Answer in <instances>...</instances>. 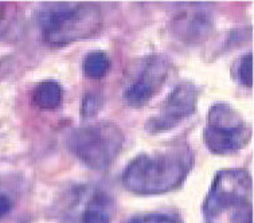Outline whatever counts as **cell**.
I'll list each match as a JSON object with an SVG mask.
<instances>
[{"instance_id": "13", "label": "cell", "mask_w": 254, "mask_h": 223, "mask_svg": "<svg viewBox=\"0 0 254 223\" xmlns=\"http://www.w3.org/2000/svg\"><path fill=\"white\" fill-rule=\"evenodd\" d=\"M236 75L238 82L242 86H245V88L253 86V56L250 53L240 59L238 65H237Z\"/></svg>"}, {"instance_id": "7", "label": "cell", "mask_w": 254, "mask_h": 223, "mask_svg": "<svg viewBox=\"0 0 254 223\" xmlns=\"http://www.w3.org/2000/svg\"><path fill=\"white\" fill-rule=\"evenodd\" d=\"M198 96V89L192 82H182L175 86L167 96L157 116L147 121L145 130L155 135L174 129L182 121L194 114Z\"/></svg>"}, {"instance_id": "14", "label": "cell", "mask_w": 254, "mask_h": 223, "mask_svg": "<svg viewBox=\"0 0 254 223\" xmlns=\"http://www.w3.org/2000/svg\"><path fill=\"white\" fill-rule=\"evenodd\" d=\"M102 107V100L98 94L94 93H88L85 97H83L82 101V109H81V113H82L83 118H89V117L94 116Z\"/></svg>"}, {"instance_id": "6", "label": "cell", "mask_w": 254, "mask_h": 223, "mask_svg": "<svg viewBox=\"0 0 254 223\" xmlns=\"http://www.w3.org/2000/svg\"><path fill=\"white\" fill-rule=\"evenodd\" d=\"M171 69V60L162 54L144 58L125 86V103L132 108L147 105L166 85Z\"/></svg>"}, {"instance_id": "4", "label": "cell", "mask_w": 254, "mask_h": 223, "mask_svg": "<svg viewBox=\"0 0 254 223\" xmlns=\"http://www.w3.org/2000/svg\"><path fill=\"white\" fill-rule=\"evenodd\" d=\"M250 139L252 128L236 108L227 103H217L210 108L203 140L211 154H236L249 144Z\"/></svg>"}, {"instance_id": "11", "label": "cell", "mask_w": 254, "mask_h": 223, "mask_svg": "<svg viewBox=\"0 0 254 223\" xmlns=\"http://www.w3.org/2000/svg\"><path fill=\"white\" fill-rule=\"evenodd\" d=\"M111 58L102 52H92L85 56L82 63L83 74L89 79H101L111 70Z\"/></svg>"}, {"instance_id": "2", "label": "cell", "mask_w": 254, "mask_h": 223, "mask_svg": "<svg viewBox=\"0 0 254 223\" xmlns=\"http://www.w3.org/2000/svg\"><path fill=\"white\" fill-rule=\"evenodd\" d=\"M39 24L42 38L49 46L64 47L97 35L104 16L96 3L62 1L42 9Z\"/></svg>"}, {"instance_id": "12", "label": "cell", "mask_w": 254, "mask_h": 223, "mask_svg": "<svg viewBox=\"0 0 254 223\" xmlns=\"http://www.w3.org/2000/svg\"><path fill=\"white\" fill-rule=\"evenodd\" d=\"M18 4L12 1H0V39L7 35L18 19Z\"/></svg>"}, {"instance_id": "10", "label": "cell", "mask_w": 254, "mask_h": 223, "mask_svg": "<svg viewBox=\"0 0 254 223\" xmlns=\"http://www.w3.org/2000/svg\"><path fill=\"white\" fill-rule=\"evenodd\" d=\"M64 100V90L58 81L45 79L33 90V104L42 111H54Z\"/></svg>"}, {"instance_id": "16", "label": "cell", "mask_w": 254, "mask_h": 223, "mask_svg": "<svg viewBox=\"0 0 254 223\" xmlns=\"http://www.w3.org/2000/svg\"><path fill=\"white\" fill-rule=\"evenodd\" d=\"M230 223H252L253 217H252V207L250 205H242L237 207V210L231 214Z\"/></svg>"}, {"instance_id": "3", "label": "cell", "mask_w": 254, "mask_h": 223, "mask_svg": "<svg viewBox=\"0 0 254 223\" xmlns=\"http://www.w3.org/2000/svg\"><path fill=\"white\" fill-rule=\"evenodd\" d=\"M124 141V132L120 126L109 121L75 128L66 137L70 152L85 166L97 171H105L115 163Z\"/></svg>"}, {"instance_id": "9", "label": "cell", "mask_w": 254, "mask_h": 223, "mask_svg": "<svg viewBox=\"0 0 254 223\" xmlns=\"http://www.w3.org/2000/svg\"><path fill=\"white\" fill-rule=\"evenodd\" d=\"M115 215V199L105 191H96L83 210L82 223H111Z\"/></svg>"}, {"instance_id": "15", "label": "cell", "mask_w": 254, "mask_h": 223, "mask_svg": "<svg viewBox=\"0 0 254 223\" xmlns=\"http://www.w3.org/2000/svg\"><path fill=\"white\" fill-rule=\"evenodd\" d=\"M129 223H178L174 217L163 213H155V214H145L134 217L129 221Z\"/></svg>"}, {"instance_id": "5", "label": "cell", "mask_w": 254, "mask_h": 223, "mask_svg": "<svg viewBox=\"0 0 254 223\" xmlns=\"http://www.w3.org/2000/svg\"><path fill=\"white\" fill-rule=\"evenodd\" d=\"M253 190L250 173L241 168L222 169L215 175L203 205L204 215L213 219L231 207L248 205Z\"/></svg>"}, {"instance_id": "8", "label": "cell", "mask_w": 254, "mask_h": 223, "mask_svg": "<svg viewBox=\"0 0 254 223\" xmlns=\"http://www.w3.org/2000/svg\"><path fill=\"white\" fill-rule=\"evenodd\" d=\"M171 31L181 42L198 46L211 37L214 31L213 18L204 9L190 7L172 18Z\"/></svg>"}, {"instance_id": "17", "label": "cell", "mask_w": 254, "mask_h": 223, "mask_svg": "<svg viewBox=\"0 0 254 223\" xmlns=\"http://www.w3.org/2000/svg\"><path fill=\"white\" fill-rule=\"evenodd\" d=\"M12 210V202L8 196L0 192V218H3Z\"/></svg>"}, {"instance_id": "1", "label": "cell", "mask_w": 254, "mask_h": 223, "mask_svg": "<svg viewBox=\"0 0 254 223\" xmlns=\"http://www.w3.org/2000/svg\"><path fill=\"white\" fill-rule=\"evenodd\" d=\"M192 164L194 155L187 144L141 154L127 166L123 184L137 195L166 194L181 186Z\"/></svg>"}]
</instances>
